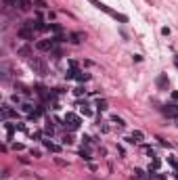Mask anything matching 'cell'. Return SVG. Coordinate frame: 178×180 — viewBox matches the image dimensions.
Segmentation results:
<instances>
[{
    "label": "cell",
    "mask_w": 178,
    "mask_h": 180,
    "mask_svg": "<svg viewBox=\"0 0 178 180\" xmlns=\"http://www.w3.org/2000/svg\"><path fill=\"white\" fill-rule=\"evenodd\" d=\"M44 132H46V134H50V136H52V132H55V126H52L50 121H48L46 126H44Z\"/></svg>",
    "instance_id": "cell-20"
},
{
    "label": "cell",
    "mask_w": 178,
    "mask_h": 180,
    "mask_svg": "<svg viewBox=\"0 0 178 180\" xmlns=\"http://www.w3.org/2000/svg\"><path fill=\"white\" fill-rule=\"evenodd\" d=\"M11 101L15 103V105H19V103H21V96H19V94H13V96H11Z\"/></svg>",
    "instance_id": "cell-23"
},
{
    "label": "cell",
    "mask_w": 178,
    "mask_h": 180,
    "mask_svg": "<svg viewBox=\"0 0 178 180\" xmlns=\"http://www.w3.org/2000/svg\"><path fill=\"white\" fill-rule=\"evenodd\" d=\"M42 143H44V147H46L48 151H55V153L59 151V147H57V144H55V143H50V140H42Z\"/></svg>",
    "instance_id": "cell-17"
},
{
    "label": "cell",
    "mask_w": 178,
    "mask_h": 180,
    "mask_svg": "<svg viewBox=\"0 0 178 180\" xmlns=\"http://www.w3.org/2000/svg\"><path fill=\"white\" fill-rule=\"evenodd\" d=\"M161 34L164 36H170V27H161Z\"/></svg>",
    "instance_id": "cell-25"
},
{
    "label": "cell",
    "mask_w": 178,
    "mask_h": 180,
    "mask_svg": "<svg viewBox=\"0 0 178 180\" xmlns=\"http://www.w3.org/2000/svg\"><path fill=\"white\" fill-rule=\"evenodd\" d=\"M29 67H32V71L38 73V75H46V63L40 59V57H32V59H29Z\"/></svg>",
    "instance_id": "cell-1"
},
{
    "label": "cell",
    "mask_w": 178,
    "mask_h": 180,
    "mask_svg": "<svg viewBox=\"0 0 178 180\" xmlns=\"http://www.w3.org/2000/svg\"><path fill=\"white\" fill-rule=\"evenodd\" d=\"M126 140H128V143H142V140H145V134H142L141 130H134L132 136L130 138H126Z\"/></svg>",
    "instance_id": "cell-8"
},
{
    "label": "cell",
    "mask_w": 178,
    "mask_h": 180,
    "mask_svg": "<svg viewBox=\"0 0 178 180\" xmlns=\"http://www.w3.org/2000/svg\"><path fill=\"white\" fill-rule=\"evenodd\" d=\"M32 6H34V2H32V0H17V2H15V9H19V11H29V9H32Z\"/></svg>",
    "instance_id": "cell-7"
},
{
    "label": "cell",
    "mask_w": 178,
    "mask_h": 180,
    "mask_svg": "<svg viewBox=\"0 0 178 180\" xmlns=\"http://www.w3.org/2000/svg\"><path fill=\"white\" fill-rule=\"evenodd\" d=\"M73 94H75V96H82L84 90H82V88H75V90H73Z\"/></svg>",
    "instance_id": "cell-24"
},
{
    "label": "cell",
    "mask_w": 178,
    "mask_h": 180,
    "mask_svg": "<svg viewBox=\"0 0 178 180\" xmlns=\"http://www.w3.org/2000/svg\"><path fill=\"white\" fill-rule=\"evenodd\" d=\"M75 80H78V82H88V80H90V73L80 71V69H78V73H75Z\"/></svg>",
    "instance_id": "cell-13"
},
{
    "label": "cell",
    "mask_w": 178,
    "mask_h": 180,
    "mask_svg": "<svg viewBox=\"0 0 178 180\" xmlns=\"http://www.w3.org/2000/svg\"><path fill=\"white\" fill-rule=\"evenodd\" d=\"M69 38H71V42H73V44H80L82 40H86V36H84V34H80V32H73V34H69Z\"/></svg>",
    "instance_id": "cell-10"
},
{
    "label": "cell",
    "mask_w": 178,
    "mask_h": 180,
    "mask_svg": "<svg viewBox=\"0 0 178 180\" xmlns=\"http://www.w3.org/2000/svg\"><path fill=\"white\" fill-rule=\"evenodd\" d=\"M176 126H178V124H176Z\"/></svg>",
    "instance_id": "cell-28"
},
{
    "label": "cell",
    "mask_w": 178,
    "mask_h": 180,
    "mask_svg": "<svg viewBox=\"0 0 178 180\" xmlns=\"http://www.w3.org/2000/svg\"><path fill=\"white\" fill-rule=\"evenodd\" d=\"M168 84H170V82H168V78H166V75H164V73H161V75H159V78H157V86H159V88H164V90H166V88H168Z\"/></svg>",
    "instance_id": "cell-16"
},
{
    "label": "cell",
    "mask_w": 178,
    "mask_h": 180,
    "mask_svg": "<svg viewBox=\"0 0 178 180\" xmlns=\"http://www.w3.org/2000/svg\"><path fill=\"white\" fill-rule=\"evenodd\" d=\"M161 111L166 113L168 117H174V120H178V105H166Z\"/></svg>",
    "instance_id": "cell-5"
},
{
    "label": "cell",
    "mask_w": 178,
    "mask_h": 180,
    "mask_svg": "<svg viewBox=\"0 0 178 180\" xmlns=\"http://www.w3.org/2000/svg\"><path fill=\"white\" fill-rule=\"evenodd\" d=\"M111 124H115L118 128H126V121L122 120L119 115H111Z\"/></svg>",
    "instance_id": "cell-14"
},
{
    "label": "cell",
    "mask_w": 178,
    "mask_h": 180,
    "mask_svg": "<svg viewBox=\"0 0 178 180\" xmlns=\"http://www.w3.org/2000/svg\"><path fill=\"white\" fill-rule=\"evenodd\" d=\"M96 109H99V111H105L107 109V101L105 98H99V101H96Z\"/></svg>",
    "instance_id": "cell-18"
},
{
    "label": "cell",
    "mask_w": 178,
    "mask_h": 180,
    "mask_svg": "<svg viewBox=\"0 0 178 180\" xmlns=\"http://www.w3.org/2000/svg\"><path fill=\"white\" fill-rule=\"evenodd\" d=\"M80 113H82L84 117H92V109H90V105H88V103H82V105H80Z\"/></svg>",
    "instance_id": "cell-9"
},
{
    "label": "cell",
    "mask_w": 178,
    "mask_h": 180,
    "mask_svg": "<svg viewBox=\"0 0 178 180\" xmlns=\"http://www.w3.org/2000/svg\"><path fill=\"white\" fill-rule=\"evenodd\" d=\"M34 4L38 6V9H46V6H48V2H46V0H36Z\"/></svg>",
    "instance_id": "cell-21"
},
{
    "label": "cell",
    "mask_w": 178,
    "mask_h": 180,
    "mask_svg": "<svg viewBox=\"0 0 178 180\" xmlns=\"http://www.w3.org/2000/svg\"><path fill=\"white\" fill-rule=\"evenodd\" d=\"M34 27H29V25H21V27H19V29H17V36L21 38V40H27V42H29V40H34Z\"/></svg>",
    "instance_id": "cell-3"
},
{
    "label": "cell",
    "mask_w": 178,
    "mask_h": 180,
    "mask_svg": "<svg viewBox=\"0 0 178 180\" xmlns=\"http://www.w3.org/2000/svg\"><path fill=\"white\" fill-rule=\"evenodd\" d=\"M176 67H178V61H176Z\"/></svg>",
    "instance_id": "cell-27"
},
{
    "label": "cell",
    "mask_w": 178,
    "mask_h": 180,
    "mask_svg": "<svg viewBox=\"0 0 178 180\" xmlns=\"http://www.w3.org/2000/svg\"><path fill=\"white\" fill-rule=\"evenodd\" d=\"M48 29H50V32H55L57 36H59V34H63V32H61V27H59L57 23H50V25H48Z\"/></svg>",
    "instance_id": "cell-19"
},
{
    "label": "cell",
    "mask_w": 178,
    "mask_h": 180,
    "mask_svg": "<svg viewBox=\"0 0 178 180\" xmlns=\"http://www.w3.org/2000/svg\"><path fill=\"white\" fill-rule=\"evenodd\" d=\"M159 166H161V159H159V157H153V161H151V166H149V172H157Z\"/></svg>",
    "instance_id": "cell-15"
},
{
    "label": "cell",
    "mask_w": 178,
    "mask_h": 180,
    "mask_svg": "<svg viewBox=\"0 0 178 180\" xmlns=\"http://www.w3.org/2000/svg\"><path fill=\"white\" fill-rule=\"evenodd\" d=\"M172 98H174V101H178V90H174V92H172Z\"/></svg>",
    "instance_id": "cell-26"
},
{
    "label": "cell",
    "mask_w": 178,
    "mask_h": 180,
    "mask_svg": "<svg viewBox=\"0 0 178 180\" xmlns=\"http://www.w3.org/2000/svg\"><path fill=\"white\" fill-rule=\"evenodd\" d=\"M80 124H82V120H80L75 113H67V115H65V128H67V130H78Z\"/></svg>",
    "instance_id": "cell-2"
},
{
    "label": "cell",
    "mask_w": 178,
    "mask_h": 180,
    "mask_svg": "<svg viewBox=\"0 0 178 180\" xmlns=\"http://www.w3.org/2000/svg\"><path fill=\"white\" fill-rule=\"evenodd\" d=\"M80 157H82V159H86V161H90V159H92V157H90V153H88V151H80Z\"/></svg>",
    "instance_id": "cell-22"
},
{
    "label": "cell",
    "mask_w": 178,
    "mask_h": 180,
    "mask_svg": "<svg viewBox=\"0 0 178 180\" xmlns=\"http://www.w3.org/2000/svg\"><path fill=\"white\" fill-rule=\"evenodd\" d=\"M36 48H38V50H52V48H55V42H52V38H50V40H40V42L36 44Z\"/></svg>",
    "instance_id": "cell-6"
},
{
    "label": "cell",
    "mask_w": 178,
    "mask_h": 180,
    "mask_svg": "<svg viewBox=\"0 0 178 180\" xmlns=\"http://www.w3.org/2000/svg\"><path fill=\"white\" fill-rule=\"evenodd\" d=\"M17 52H19L21 57H25V59H32V50H29V46H21V48H17Z\"/></svg>",
    "instance_id": "cell-12"
},
{
    "label": "cell",
    "mask_w": 178,
    "mask_h": 180,
    "mask_svg": "<svg viewBox=\"0 0 178 180\" xmlns=\"http://www.w3.org/2000/svg\"><path fill=\"white\" fill-rule=\"evenodd\" d=\"M21 111H23V113H27V115H34V113H36L32 103H21Z\"/></svg>",
    "instance_id": "cell-11"
},
{
    "label": "cell",
    "mask_w": 178,
    "mask_h": 180,
    "mask_svg": "<svg viewBox=\"0 0 178 180\" xmlns=\"http://www.w3.org/2000/svg\"><path fill=\"white\" fill-rule=\"evenodd\" d=\"M11 117L17 120V111L11 109V105H2V121H9Z\"/></svg>",
    "instance_id": "cell-4"
}]
</instances>
